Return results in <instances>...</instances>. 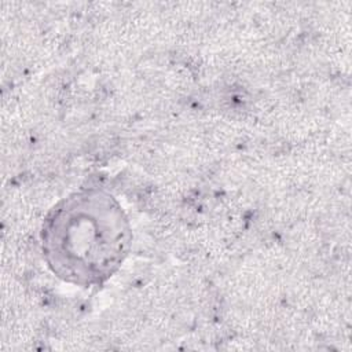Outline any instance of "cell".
<instances>
[{
  "label": "cell",
  "instance_id": "6da1fadb",
  "mask_svg": "<svg viewBox=\"0 0 352 352\" xmlns=\"http://www.w3.org/2000/svg\"><path fill=\"white\" fill-rule=\"evenodd\" d=\"M131 227L118 202L102 191L63 199L43 227L48 264L67 282L89 286L106 280L122 263Z\"/></svg>",
  "mask_w": 352,
  "mask_h": 352
}]
</instances>
